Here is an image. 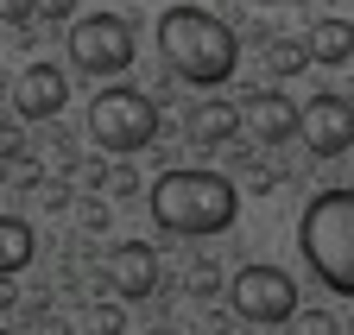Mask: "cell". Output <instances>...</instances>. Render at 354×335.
<instances>
[{
	"label": "cell",
	"instance_id": "6da1fadb",
	"mask_svg": "<svg viewBox=\"0 0 354 335\" xmlns=\"http://www.w3.org/2000/svg\"><path fill=\"white\" fill-rule=\"evenodd\" d=\"M158 57L171 76L196 82V89H221L241 64V38L234 26H221L209 7H165L158 19Z\"/></svg>",
	"mask_w": 354,
	"mask_h": 335
},
{
	"label": "cell",
	"instance_id": "7a4b0ae2",
	"mask_svg": "<svg viewBox=\"0 0 354 335\" xmlns=\"http://www.w3.org/2000/svg\"><path fill=\"white\" fill-rule=\"evenodd\" d=\"M146 209L152 222L184 234V240H203V234H228L234 216H241V196L221 171H196V164H177L165 171L152 190H146Z\"/></svg>",
	"mask_w": 354,
	"mask_h": 335
},
{
	"label": "cell",
	"instance_id": "3957f363",
	"mask_svg": "<svg viewBox=\"0 0 354 335\" xmlns=\"http://www.w3.org/2000/svg\"><path fill=\"white\" fill-rule=\"evenodd\" d=\"M297 253L335 298H354V184L310 196L297 222Z\"/></svg>",
	"mask_w": 354,
	"mask_h": 335
},
{
	"label": "cell",
	"instance_id": "277c9868",
	"mask_svg": "<svg viewBox=\"0 0 354 335\" xmlns=\"http://www.w3.org/2000/svg\"><path fill=\"white\" fill-rule=\"evenodd\" d=\"M158 102L140 95V89H102L95 102H88V140H95L102 152H146L158 140Z\"/></svg>",
	"mask_w": 354,
	"mask_h": 335
},
{
	"label": "cell",
	"instance_id": "5b68a950",
	"mask_svg": "<svg viewBox=\"0 0 354 335\" xmlns=\"http://www.w3.org/2000/svg\"><path fill=\"white\" fill-rule=\"evenodd\" d=\"M64 51L82 76H120L133 64V51H140V38H133L127 13H82L64 38Z\"/></svg>",
	"mask_w": 354,
	"mask_h": 335
},
{
	"label": "cell",
	"instance_id": "8992f818",
	"mask_svg": "<svg viewBox=\"0 0 354 335\" xmlns=\"http://www.w3.org/2000/svg\"><path fill=\"white\" fill-rule=\"evenodd\" d=\"M228 304L241 323H259V329H272V323H291L297 316V278L285 266H241L228 278Z\"/></svg>",
	"mask_w": 354,
	"mask_h": 335
},
{
	"label": "cell",
	"instance_id": "52a82bcc",
	"mask_svg": "<svg viewBox=\"0 0 354 335\" xmlns=\"http://www.w3.org/2000/svg\"><path fill=\"white\" fill-rule=\"evenodd\" d=\"M297 140L317 152V158H342L354 146V102H342V95H310Z\"/></svg>",
	"mask_w": 354,
	"mask_h": 335
},
{
	"label": "cell",
	"instance_id": "ba28073f",
	"mask_svg": "<svg viewBox=\"0 0 354 335\" xmlns=\"http://www.w3.org/2000/svg\"><path fill=\"white\" fill-rule=\"evenodd\" d=\"M70 102V76L57 64H26L13 76V114L19 120H57Z\"/></svg>",
	"mask_w": 354,
	"mask_h": 335
},
{
	"label": "cell",
	"instance_id": "9c48e42d",
	"mask_svg": "<svg viewBox=\"0 0 354 335\" xmlns=\"http://www.w3.org/2000/svg\"><path fill=\"white\" fill-rule=\"evenodd\" d=\"M108 291H114L120 304L152 298V291H158V247H146V240L108 247Z\"/></svg>",
	"mask_w": 354,
	"mask_h": 335
},
{
	"label": "cell",
	"instance_id": "30bf717a",
	"mask_svg": "<svg viewBox=\"0 0 354 335\" xmlns=\"http://www.w3.org/2000/svg\"><path fill=\"white\" fill-rule=\"evenodd\" d=\"M247 133L259 140V146H285V140H297V127H304V108L291 102V95H279V89H266V95H253L247 102Z\"/></svg>",
	"mask_w": 354,
	"mask_h": 335
},
{
	"label": "cell",
	"instance_id": "8fae6325",
	"mask_svg": "<svg viewBox=\"0 0 354 335\" xmlns=\"http://www.w3.org/2000/svg\"><path fill=\"white\" fill-rule=\"evenodd\" d=\"M304 51H310V64H348L354 57V19H342V13H323L317 26L304 32Z\"/></svg>",
	"mask_w": 354,
	"mask_h": 335
},
{
	"label": "cell",
	"instance_id": "7c38bea8",
	"mask_svg": "<svg viewBox=\"0 0 354 335\" xmlns=\"http://www.w3.org/2000/svg\"><path fill=\"white\" fill-rule=\"evenodd\" d=\"M32 253H38L32 222H26V216H0V278L26 272V266H32Z\"/></svg>",
	"mask_w": 354,
	"mask_h": 335
},
{
	"label": "cell",
	"instance_id": "4fadbf2b",
	"mask_svg": "<svg viewBox=\"0 0 354 335\" xmlns=\"http://www.w3.org/2000/svg\"><path fill=\"white\" fill-rule=\"evenodd\" d=\"M234 127H241V114H234L228 102H203V108L190 114V140H196V146H221V140H234Z\"/></svg>",
	"mask_w": 354,
	"mask_h": 335
},
{
	"label": "cell",
	"instance_id": "5bb4252c",
	"mask_svg": "<svg viewBox=\"0 0 354 335\" xmlns=\"http://www.w3.org/2000/svg\"><path fill=\"white\" fill-rule=\"evenodd\" d=\"M304 64H310V51L291 45V38H272V45H266V70H272V76H297Z\"/></svg>",
	"mask_w": 354,
	"mask_h": 335
},
{
	"label": "cell",
	"instance_id": "9a60e30c",
	"mask_svg": "<svg viewBox=\"0 0 354 335\" xmlns=\"http://www.w3.org/2000/svg\"><path fill=\"white\" fill-rule=\"evenodd\" d=\"M291 323H297L291 335H335V316H329V310H297Z\"/></svg>",
	"mask_w": 354,
	"mask_h": 335
},
{
	"label": "cell",
	"instance_id": "2e32d148",
	"mask_svg": "<svg viewBox=\"0 0 354 335\" xmlns=\"http://www.w3.org/2000/svg\"><path fill=\"white\" fill-rule=\"evenodd\" d=\"M32 13H38V0H0V26H13V32H26Z\"/></svg>",
	"mask_w": 354,
	"mask_h": 335
},
{
	"label": "cell",
	"instance_id": "e0dca14e",
	"mask_svg": "<svg viewBox=\"0 0 354 335\" xmlns=\"http://www.w3.org/2000/svg\"><path fill=\"white\" fill-rule=\"evenodd\" d=\"M0 171H7V184H19V190H32V184H38V158H19V152H13L7 164H0Z\"/></svg>",
	"mask_w": 354,
	"mask_h": 335
},
{
	"label": "cell",
	"instance_id": "ac0fdd59",
	"mask_svg": "<svg viewBox=\"0 0 354 335\" xmlns=\"http://www.w3.org/2000/svg\"><path fill=\"white\" fill-rule=\"evenodd\" d=\"M127 323H120V310H88L82 316V335H120Z\"/></svg>",
	"mask_w": 354,
	"mask_h": 335
},
{
	"label": "cell",
	"instance_id": "d6986e66",
	"mask_svg": "<svg viewBox=\"0 0 354 335\" xmlns=\"http://www.w3.org/2000/svg\"><path fill=\"white\" fill-rule=\"evenodd\" d=\"M38 13L57 26V19H70V13H76V0H38Z\"/></svg>",
	"mask_w": 354,
	"mask_h": 335
},
{
	"label": "cell",
	"instance_id": "ffe728a7",
	"mask_svg": "<svg viewBox=\"0 0 354 335\" xmlns=\"http://www.w3.org/2000/svg\"><path fill=\"white\" fill-rule=\"evenodd\" d=\"M152 335H177V329H152Z\"/></svg>",
	"mask_w": 354,
	"mask_h": 335
},
{
	"label": "cell",
	"instance_id": "44dd1931",
	"mask_svg": "<svg viewBox=\"0 0 354 335\" xmlns=\"http://www.w3.org/2000/svg\"><path fill=\"white\" fill-rule=\"evenodd\" d=\"M0 335H13V329H0Z\"/></svg>",
	"mask_w": 354,
	"mask_h": 335
}]
</instances>
